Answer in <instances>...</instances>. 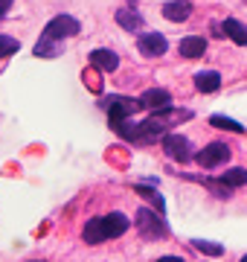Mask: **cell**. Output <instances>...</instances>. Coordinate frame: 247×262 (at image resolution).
Here are the masks:
<instances>
[{"mask_svg":"<svg viewBox=\"0 0 247 262\" xmlns=\"http://www.w3.org/2000/svg\"><path fill=\"white\" fill-rule=\"evenodd\" d=\"M79 20L73 15H56V18L50 20L44 32H41V41L35 44V56L41 58H56L61 53V41L64 38H73L79 35Z\"/></svg>","mask_w":247,"mask_h":262,"instance_id":"1","label":"cell"},{"mask_svg":"<svg viewBox=\"0 0 247 262\" xmlns=\"http://www.w3.org/2000/svg\"><path fill=\"white\" fill-rule=\"evenodd\" d=\"M99 108H102L108 117H111V125H114V122L131 120L134 114L143 108V102H140V99H131V96H116V94H111V96H105L102 102H99Z\"/></svg>","mask_w":247,"mask_h":262,"instance_id":"2","label":"cell"},{"mask_svg":"<svg viewBox=\"0 0 247 262\" xmlns=\"http://www.w3.org/2000/svg\"><path fill=\"white\" fill-rule=\"evenodd\" d=\"M134 225H137V230H140L143 239H152V242L154 239H166V236H169V225H166L163 213H152V210H145V207L137 210Z\"/></svg>","mask_w":247,"mask_h":262,"instance_id":"3","label":"cell"},{"mask_svg":"<svg viewBox=\"0 0 247 262\" xmlns=\"http://www.w3.org/2000/svg\"><path fill=\"white\" fill-rule=\"evenodd\" d=\"M163 155H169V158L178 160V163H186V160L195 158L192 143L186 140L183 134H178V131H171V134H166V137H163Z\"/></svg>","mask_w":247,"mask_h":262,"instance_id":"4","label":"cell"},{"mask_svg":"<svg viewBox=\"0 0 247 262\" xmlns=\"http://www.w3.org/2000/svg\"><path fill=\"white\" fill-rule=\"evenodd\" d=\"M230 158H233V155H230V146H227V143H209V146H204V149L195 155L198 166H204V169L224 166Z\"/></svg>","mask_w":247,"mask_h":262,"instance_id":"5","label":"cell"},{"mask_svg":"<svg viewBox=\"0 0 247 262\" xmlns=\"http://www.w3.org/2000/svg\"><path fill=\"white\" fill-rule=\"evenodd\" d=\"M140 102H143L145 111H152L154 117H163V114H171V96L169 91H163V88H152V91H145L140 96Z\"/></svg>","mask_w":247,"mask_h":262,"instance_id":"6","label":"cell"},{"mask_svg":"<svg viewBox=\"0 0 247 262\" xmlns=\"http://www.w3.org/2000/svg\"><path fill=\"white\" fill-rule=\"evenodd\" d=\"M137 50H140L145 58H157L169 50V41H166L163 32H143V35L137 38Z\"/></svg>","mask_w":247,"mask_h":262,"instance_id":"7","label":"cell"},{"mask_svg":"<svg viewBox=\"0 0 247 262\" xmlns=\"http://www.w3.org/2000/svg\"><path fill=\"white\" fill-rule=\"evenodd\" d=\"M82 239H85L87 245H102L111 239V233H108V227H105V219L99 215V219H90L85 227H82Z\"/></svg>","mask_w":247,"mask_h":262,"instance_id":"8","label":"cell"},{"mask_svg":"<svg viewBox=\"0 0 247 262\" xmlns=\"http://www.w3.org/2000/svg\"><path fill=\"white\" fill-rule=\"evenodd\" d=\"M189 15H192L189 0H169V3L163 6V18L171 20V24H183V20H189Z\"/></svg>","mask_w":247,"mask_h":262,"instance_id":"9","label":"cell"},{"mask_svg":"<svg viewBox=\"0 0 247 262\" xmlns=\"http://www.w3.org/2000/svg\"><path fill=\"white\" fill-rule=\"evenodd\" d=\"M178 53H181L183 58H201L204 53H207V38H204V35H186V38H181Z\"/></svg>","mask_w":247,"mask_h":262,"instance_id":"10","label":"cell"},{"mask_svg":"<svg viewBox=\"0 0 247 262\" xmlns=\"http://www.w3.org/2000/svg\"><path fill=\"white\" fill-rule=\"evenodd\" d=\"M90 61H93V67L102 70V73H114L116 67H119V56H116L114 50H93V53H90Z\"/></svg>","mask_w":247,"mask_h":262,"instance_id":"11","label":"cell"},{"mask_svg":"<svg viewBox=\"0 0 247 262\" xmlns=\"http://www.w3.org/2000/svg\"><path fill=\"white\" fill-rule=\"evenodd\" d=\"M221 32L230 38V41H236L238 47H247V27L241 24V20L236 18H227L224 24H221Z\"/></svg>","mask_w":247,"mask_h":262,"instance_id":"12","label":"cell"},{"mask_svg":"<svg viewBox=\"0 0 247 262\" xmlns=\"http://www.w3.org/2000/svg\"><path fill=\"white\" fill-rule=\"evenodd\" d=\"M195 88L201 94H215L221 88V73L215 70H204V73H195Z\"/></svg>","mask_w":247,"mask_h":262,"instance_id":"13","label":"cell"},{"mask_svg":"<svg viewBox=\"0 0 247 262\" xmlns=\"http://www.w3.org/2000/svg\"><path fill=\"white\" fill-rule=\"evenodd\" d=\"M105 219V227H108V233H111V239H116V236H122L128 227H131V222H128V215L122 213H108L102 215Z\"/></svg>","mask_w":247,"mask_h":262,"instance_id":"14","label":"cell"},{"mask_svg":"<svg viewBox=\"0 0 247 262\" xmlns=\"http://www.w3.org/2000/svg\"><path fill=\"white\" fill-rule=\"evenodd\" d=\"M218 184H221L224 189L244 187V184H247V169H227L224 175H218Z\"/></svg>","mask_w":247,"mask_h":262,"instance_id":"15","label":"cell"},{"mask_svg":"<svg viewBox=\"0 0 247 262\" xmlns=\"http://www.w3.org/2000/svg\"><path fill=\"white\" fill-rule=\"evenodd\" d=\"M116 24L128 32H137V29H143V18L137 15V12H128V9H119L116 12Z\"/></svg>","mask_w":247,"mask_h":262,"instance_id":"16","label":"cell"},{"mask_svg":"<svg viewBox=\"0 0 247 262\" xmlns=\"http://www.w3.org/2000/svg\"><path fill=\"white\" fill-rule=\"evenodd\" d=\"M209 125L236 131V134H244V125H241V122H236V120H230V117H224V114H212V117H209Z\"/></svg>","mask_w":247,"mask_h":262,"instance_id":"17","label":"cell"},{"mask_svg":"<svg viewBox=\"0 0 247 262\" xmlns=\"http://www.w3.org/2000/svg\"><path fill=\"white\" fill-rule=\"evenodd\" d=\"M192 248L201 253H209V256H221L224 253V245L218 242H207V239H192Z\"/></svg>","mask_w":247,"mask_h":262,"instance_id":"18","label":"cell"},{"mask_svg":"<svg viewBox=\"0 0 247 262\" xmlns=\"http://www.w3.org/2000/svg\"><path fill=\"white\" fill-rule=\"evenodd\" d=\"M134 189H137V192H140V195H143L145 201H149V204H154V207H157V213H163V210H166V204H163L160 192H154V189H149L145 184H137Z\"/></svg>","mask_w":247,"mask_h":262,"instance_id":"19","label":"cell"},{"mask_svg":"<svg viewBox=\"0 0 247 262\" xmlns=\"http://www.w3.org/2000/svg\"><path fill=\"white\" fill-rule=\"evenodd\" d=\"M20 50V41L12 35H0V58H9Z\"/></svg>","mask_w":247,"mask_h":262,"instance_id":"20","label":"cell"},{"mask_svg":"<svg viewBox=\"0 0 247 262\" xmlns=\"http://www.w3.org/2000/svg\"><path fill=\"white\" fill-rule=\"evenodd\" d=\"M12 3H15V0H0V18H6V12L12 9Z\"/></svg>","mask_w":247,"mask_h":262,"instance_id":"21","label":"cell"},{"mask_svg":"<svg viewBox=\"0 0 247 262\" xmlns=\"http://www.w3.org/2000/svg\"><path fill=\"white\" fill-rule=\"evenodd\" d=\"M157 262H186V259H183V256H160Z\"/></svg>","mask_w":247,"mask_h":262,"instance_id":"22","label":"cell"},{"mask_svg":"<svg viewBox=\"0 0 247 262\" xmlns=\"http://www.w3.org/2000/svg\"><path fill=\"white\" fill-rule=\"evenodd\" d=\"M241 262H247V253H244V256H241Z\"/></svg>","mask_w":247,"mask_h":262,"instance_id":"23","label":"cell"},{"mask_svg":"<svg viewBox=\"0 0 247 262\" xmlns=\"http://www.w3.org/2000/svg\"><path fill=\"white\" fill-rule=\"evenodd\" d=\"M32 262H44V259H32Z\"/></svg>","mask_w":247,"mask_h":262,"instance_id":"24","label":"cell"},{"mask_svg":"<svg viewBox=\"0 0 247 262\" xmlns=\"http://www.w3.org/2000/svg\"><path fill=\"white\" fill-rule=\"evenodd\" d=\"M131 3H134V0H131Z\"/></svg>","mask_w":247,"mask_h":262,"instance_id":"25","label":"cell"}]
</instances>
